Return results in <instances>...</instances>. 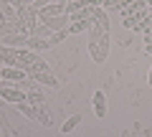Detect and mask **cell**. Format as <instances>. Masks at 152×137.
Segmentation results:
<instances>
[{"label": "cell", "mask_w": 152, "mask_h": 137, "mask_svg": "<svg viewBox=\"0 0 152 137\" xmlns=\"http://www.w3.org/2000/svg\"><path fill=\"white\" fill-rule=\"evenodd\" d=\"M36 84H43V86H51V89H56L58 86V81H56V76L53 74H48V71H41V74H36V76H31Z\"/></svg>", "instance_id": "cell-10"}, {"label": "cell", "mask_w": 152, "mask_h": 137, "mask_svg": "<svg viewBox=\"0 0 152 137\" xmlns=\"http://www.w3.org/2000/svg\"><path fill=\"white\" fill-rule=\"evenodd\" d=\"M56 3H69V0H56Z\"/></svg>", "instance_id": "cell-21"}, {"label": "cell", "mask_w": 152, "mask_h": 137, "mask_svg": "<svg viewBox=\"0 0 152 137\" xmlns=\"http://www.w3.org/2000/svg\"><path fill=\"white\" fill-rule=\"evenodd\" d=\"M46 69H48V66H46L41 59H38V61H33V64H31V69H28V76H36V74L46 71Z\"/></svg>", "instance_id": "cell-16"}, {"label": "cell", "mask_w": 152, "mask_h": 137, "mask_svg": "<svg viewBox=\"0 0 152 137\" xmlns=\"http://www.w3.org/2000/svg\"><path fill=\"white\" fill-rule=\"evenodd\" d=\"M69 23H71L69 15H58V18H51V21H46L43 26L48 28L51 33H56V31H61V28H69Z\"/></svg>", "instance_id": "cell-9"}, {"label": "cell", "mask_w": 152, "mask_h": 137, "mask_svg": "<svg viewBox=\"0 0 152 137\" xmlns=\"http://www.w3.org/2000/svg\"><path fill=\"white\" fill-rule=\"evenodd\" d=\"M81 125V114H71L69 119L64 122V127H61V132H64V135H69L71 130H76V127Z\"/></svg>", "instance_id": "cell-14"}, {"label": "cell", "mask_w": 152, "mask_h": 137, "mask_svg": "<svg viewBox=\"0 0 152 137\" xmlns=\"http://www.w3.org/2000/svg\"><path fill=\"white\" fill-rule=\"evenodd\" d=\"M145 8H147V0H132L127 8H122V18H134V15H142V13H147Z\"/></svg>", "instance_id": "cell-7"}, {"label": "cell", "mask_w": 152, "mask_h": 137, "mask_svg": "<svg viewBox=\"0 0 152 137\" xmlns=\"http://www.w3.org/2000/svg\"><path fill=\"white\" fill-rule=\"evenodd\" d=\"M58 15H69V13H66V3H51V5H46L43 10L38 13L41 23L51 21V18H58Z\"/></svg>", "instance_id": "cell-4"}, {"label": "cell", "mask_w": 152, "mask_h": 137, "mask_svg": "<svg viewBox=\"0 0 152 137\" xmlns=\"http://www.w3.org/2000/svg\"><path fill=\"white\" fill-rule=\"evenodd\" d=\"M91 23H94V18H84V21H74V23H69V31H71V33H84L86 28H91Z\"/></svg>", "instance_id": "cell-13"}, {"label": "cell", "mask_w": 152, "mask_h": 137, "mask_svg": "<svg viewBox=\"0 0 152 137\" xmlns=\"http://www.w3.org/2000/svg\"><path fill=\"white\" fill-rule=\"evenodd\" d=\"M0 97L5 99V102H13V104H20V102H26V92L23 89H15V86H3L0 84Z\"/></svg>", "instance_id": "cell-6"}, {"label": "cell", "mask_w": 152, "mask_h": 137, "mask_svg": "<svg viewBox=\"0 0 152 137\" xmlns=\"http://www.w3.org/2000/svg\"><path fill=\"white\" fill-rule=\"evenodd\" d=\"M69 28H61V31H56V33H51V36H48V43H51V48H53V46H58L61 43V41H64L66 38V36H69Z\"/></svg>", "instance_id": "cell-15"}, {"label": "cell", "mask_w": 152, "mask_h": 137, "mask_svg": "<svg viewBox=\"0 0 152 137\" xmlns=\"http://www.w3.org/2000/svg\"><path fill=\"white\" fill-rule=\"evenodd\" d=\"M145 38H152V26H150V28L145 31Z\"/></svg>", "instance_id": "cell-17"}, {"label": "cell", "mask_w": 152, "mask_h": 137, "mask_svg": "<svg viewBox=\"0 0 152 137\" xmlns=\"http://www.w3.org/2000/svg\"><path fill=\"white\" fill-rule=\"evenodd\" d=\"M18 109H20V114L31 117V119H38L43 127H48V125H51V119L46 117V112L41 109V107H33V104H28V102H20V104H18Z\"/></svg>", "instance_id": "cell-2"}, {"label": "cell", "mask_w": 152, "mask_h": 137, "mask_svg": "<svg viewBox=\"0 0 152 137\" xmlns=\"http://www.w3.org/2000/svg\"><path fill=\"white\" fill-rule=\"evenodd\" d=\"M91 102H94V114H96V117L107 114V97H104V92H94Z\"/></svg>", "instance_id": "cell-8"}, {"label": "cell", "mask_w": 152, "mask_h": 137, "mask_svg": "<svg viewBox=\"0 0 152 137\" xmlns=\"http://www.w3.org/2000/svg\"><path fill=\"white\" fill-rule=\"evenodd\" d=\"M145 48H147V53H152V43H145Z\"/></svg>", "instance_id": "cell-18"}, {"label": "cell", "mask_w": 152, "mask_h": 137, "mask_svg": "<svg viewBox=\"0 0 152 137\" xmlns=\"http://www.w3.org/2000/svg\"><path fill=\"white\" fill-rule=\"evenodd\" d=\"M0 79H3V81L20 84V81H26V79H28V74L23 71V69H18V66H5V69H0Z\"/></svg>", "instance_id": "cell-5"}, {"label": "cell", "mask_w": 152, "mask_h": 137, "mask_svg": "<svg viewBox=\"0 0 152 137\" xmlns=\"http://www.w3.org/2000/svg\"><path fill=\"white\" fill-rule=\"evenodd\" d=\"M31 33H23V31H13L3 36V46H10V48H26Z\"/></svg>", "instance_id": "cell-3"}, {"label": "cell", "mask_w": 152, "mask_h": 137, "mask_svg": "<svg viewBox=\"0 0 152 137\" xmlns=\"http://www.w3.org/2000/svg\"><path fill=\"white\" fill-rule=\"evenodd\" d=\"M91 33H89V53H91V59L96 61V64H102V61H107L109 56V43H112V38H109V13L104 10V8H91Z\"/></svg>", "instance_id": "cell-1"}, {"label": "cell", "mask_w": 152, "mask_h": 137, "mask_svg": "<svg viewBox=\"0 0 152 137\" xmlns=\"http://www.w3.org/2000/svg\"><path fill=\"white\" fill-rule=\"evenodd\" d=\"M147 81H150V86H152V69H150V76H147Z\"/></svg>", "instance_id": "cell-19"}, {"label": "cell", "mask_w": 152, "mask_h": 137, "mask_svg": "<svg viewBox=\"0 0 152 137\" xmlns=\"http://www.w3.org/2000/svg\"><path fill=\"white\" fill-rule=\"evenodd\" d=\"M26 48H31V51H43V48H51V43H48V38H38V36H31Z\"/></svg>", "instance_id": "cell-12"}, {"label": "cell", "mask_w": 152, "mask_h": 137, "mask_svg": "<svg viewBox=\"0 0 152 137\" xmlns=\"http://www.w3.org/2000/svg\"><path fill=\"white\" fill-rule=\"evenodd\" d=\"M147 8H152V0H147Z\"/></svg>", "instance_id": "cell-20"}, {"label": "cell", "mask_w": 152, "mask_h": 137, "mask_svg": "<svg viewBox=\"0 0 152 137\" xmlns=\"http://www.w3.org/2000/svg\"><path fill=\"white\" fill-rule=\"evenodd\" d=\"M36 89L38 86H33V89H28V92H26V102H28V104H33V107H41L46 102V97L41 92H36Z\"/></svg>", "instance_id": "cell-11"}]
</instances>
